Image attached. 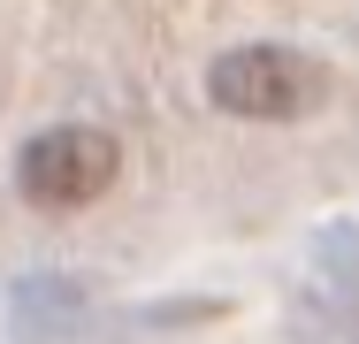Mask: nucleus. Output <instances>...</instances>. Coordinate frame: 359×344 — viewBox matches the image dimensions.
<instances>
[{"instance_id": "obj_1", "label": "nucleus", "mask_w": 359, "mask_h": 344, "mask_svg": "<svg viewBox=\"0 0 359 344\" xmlns=\"http://www.w3.org/2000/svg\"><path fill=\"white\" fill-rule=\"evenodd\" d=\"M207 100L245 123H298L329 100V69L298 46H229L207 69Z\"/></svg>"}, {"instance_id": "obj_2", "label": "nucleus", "mask_w": 359, "mask_h": 344, "mask_svg": "<svg viewBox=\"0 0 359 344\" xmlns=\"http://www.w3.org/2000/svg\"><path fill=\"white\" fill-rule=\"evenodd\" d=\"M123 168V145L92 123H54L39 131L23 153H15V192L46 214H69V206H92Z\"/></svg>"}]
</instances>
